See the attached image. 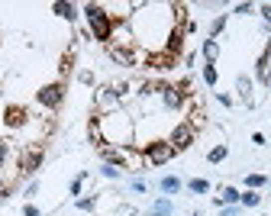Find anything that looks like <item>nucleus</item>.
I'll list each match as a JSON object with an SVG mask.
<instances>
[{
    "mask_svg": "<svg viewBox=\"0 0 271 216\" xmlns=\"http://www.w3.org/2000/svg\"><path fill=\"white\" fill-rule=\"evenodd\" d=\"M97 132H100V142H104V145L107 142H110V145H126L133 139V126H130V119H126V113H120V110L100 116Z\"/></svg>",
    "mask_w": 271,
    "mask_h": 216,
    "instance_id": "obj_1",
    "label": "nucleus"
},
{
    "mask_svg": "<svg viewBox=\"0 0 271 216\" xmlns=\"http://www.w3.org/2000/svg\"><path fill=\"white\" fill-rule=\"evenodd\" d=\"M84 16H87V23H91V32H94V39H110V36H113L110 13H107L104 6H97V3H87V6H84Z\"/></svg>",
    "mask_w": 271,
    "mask_h": 216,
    "instance_id": "obj_2",
    "label": "nucleus"
},
{
    "mask_svg": "<svg viewBox=\"0 0 271 216\" xmlns=\"http://www.w3.org/2000/svg\"><path fill=\"white\" fill-rule=\"evenodd\" d=\"M171 158H174L171 142H152V145H145V161H148V165H165V161H171Z\"/></svg>",
    "mask_w": 271,
    "mask_h": 216,
    "instance_id": "obj_3",
    "label": "nucleus"
},
{
    "mask_svg": "<svg viewBox=\"0 0 271 216\" xmlns=\"http://www.w3.org/2000/svg\"><path fill=\"white\" fill-rule=\"evenodd\" d=\"M62 100H65V87L62 84H45L42 91H39V104L49 107V110H55Z\"/></svg>",
    "mask_w": 271,
    "mask_h": 216,
    "instance_id": "obj_4",
    "label": "nucleus"
},
{
    "mask_svg": "<svg viewBox=\"0 0 271 216\" xmlns=\"http://www.w3.org/2000/svg\"><path fill=\"white\" fill-rule=\"evenodd\" d=\"M168 142H171L174 152H184V148L194 142V126H191V123H181L178 129L171 132V139H168Z\"/></svg>",
    "mask_w": 271,
    "mask_h": 216,
    "instance_id": "obj_5",
    "label": "nucleus"
},
{
    "mask_svg": "<svg viewBox=\"0 0 271 216\" xmlns=\"http://www.w3.org/2000/svg\"><path fill=\"white\" fill-rule=\"evenodd\" d=\"M39 165H42V145H32V148H26V152L19 155V171L32 174Z\"/></svg>",
    "mask_w": 271,
    "mask_h": 216,
    "instance_id": "obj_6",
    "label": "nucleus"
},
{
    "mask_svg": "<svg viewBox=\"0 0 271 216\" xmlns=\"http://www.w3.org/2000/svg\"><path fill=\"white\" fill-rule=\"evenodd\" d=\"M161 100H165V107H168V110H178L184 97H181V91H178V87H161Z\"/></svg>",
    "mask_w": 271,
    "mask_h": 216,
    "instance_id": "obj_7",
    "label": "nucleus"
},
{
    "mask_svg": "<svg viewBox=\"0 0 271 216\" xmlns=\"http://www.w3.org/2000/svg\"><path fill=\"white\" fill-rule=\"evenodd\" d=\"M3 123H6V126H23V123H26V110H23V107H6Z\"/></svg>",
    "mask_w": 271,
    "mask_h": 216,
    "instance_id": "obj_8",
    "label": "nucleus"
},
{
    "mask_svg": "<svg viewBox=\"0 0 271 216\" xmlns=\"http://www.w3.org/2000/svg\"><path fill=\"white\" fill-rule=\"evenodd\" d=\"M203 58H207V65H213L216 58H220V42H216V39H207V42H203Z\"/></svg>",
    "mask_w": 271,
    "mask_h": 216,
    "instance_id": "obj_9",
    "label": "nucleus"
},
{
    "mask_svg": "<svg viewBox=\"0 0 271 216\" xmlns=\"http://www.w3.org/2000/svg\"><path fill=\"white\" fill-rule=\"evenodd\" d=\"M52 10H55L58 16H65V19H74V16H78V10H74V3H65V0H58V3L52 6Z\"/></svg>",
    "mask_w": 271,
    "mask_h": 216,
    "instance_id": "obj_10",
    "label": "nucleus"
},
{
    "mask_svg": "<svg viewBox=\"0 0 271 216\" xmlns=\"http://www.w3.org/2000/svg\"><path fill=\"white\" fill-rule=\"evenodd\" d=\"M110 55L117 58V62H123V65H133V62H136V58H133V52H130V49H120V45H113V49H110Z\"/></svg>",
    "mask_w": 271,
    "mask_h": 216,
    "instance_id": "obj_11",
    "label": "nucleus"
},
{
    "mask_svg": "<svg viewBox=\"0 0 271 216\" xmlns=\"http://www.w3.org/2000/svg\"><path fill=\"white\" fill-rule=\"evenodd\" d=\"M239 197H242V194L236 191V187H223V197H220V204H239Z\"/></svg>",
    "mask_w": 271,
    "mask_h": 216,
    "instance_id": "obj_12",
    "label": "nucleus"
},
{
    "mask_svg": "<svg viewBox=\"0 0 271 216\" xmlns=\"http://www.w3.org/2000/svg\"><path fill=\"white\" fill-rule=\"evenodd\" d=\"M226 155H229V148H226V145H216V148H210V155H207V158L213 161V165H220V161L226 158Z\"/></svg>",
    "mask_w": 271,
    "mask_h": 216,
    "instance_id": "obj_13",
    "label": "nucleus"
},
{
    "mask_svg": "<svg viewBox=\"0 0 271 216\" xmlns=\"http://www.w3.org/2000/svg\"><path fill=\"white\" fill-rule=\"evenodd\" d=\"M161 191H165V194L181 191V181H178V178H161Z\"/></svg>",
    "mask_w": 271,
    "mask_h": 216,
    "instance_id": "obj_14",
    "label": "nucleus"
},
{
    "mask_svg": "<svg viewBox=\"0 0 271 216\" xmlns=\"http://www.w3.org/2000/svg\"><path fill=\"white\" fill-rule=\"evenodd\" d=\"M187 187H191L194 194H207V191H210V181H203V178H194Z\"/></svg>",
    "mask_w": 271,
    "mask_h": 216,
    "instance_id": "obj_15",
    "label": "nucleus"
},
{
    "mask_svg": "<svg viewBox=\"0 0 271 216\" xmlns=\"http://www.w3.org/2000/svg\"><path fill=\"white\" fill-rule=\"evenodd\" d=\"M239 94L252 104V81H249V78H239Z\"/></svg>",
    "mask_w": 271,
    "mask_h": 216,
    "instance_id": "obj_16",
    "label": "nucleus"
},
{
    "mask_svg": "<svg viewBox=\"0 0 271 216\" xmlns=\"http://www.w3.org/2000/svg\"><path fill=\"white\" fill-rule=\"evenodd\" d=\"M239 200H242L246 207H259V204H262V197H259V194H252V191H249V194H242Z\"/></svg>",
    "mask_w": 271,
    "mask_h": 216,
    "instance_id": "obj_17",
    "label": "nucleus"
},
{
    "mask_svg": "<svg viewBox=\"0 0 271 216\" xmlns=\"http://www.w3.org/2000/svg\"><path fill=\"white\" fill-rule=\"evenodd\" d=\"M223 26H226V16H216V19H213V26H210V36H220Z\"/></svg>",
    "mask_w": 271,
    "mask_h": 216,
    "instance_id": "obj_18",
    "label": "nucleus"
},
{
    "mask_svg": "<svg viewBox=\"0 0 271 216\" xmlns=\"http://www.w3.org/2000/svg\"><path fill=\"white\" fill-rule=\"evenodd\" d=\"M203 81H207V84H216V68L213 65H203Z\"/></svg>",
    "mask_w": 271,
    "mask_h": 216,
    "instance_id": "obj_19",
    "label": "nucleus"
},
{
    "mask_svg": "<svg viewBox=\"0 0 271 216\" xmlns=\"http://www.w3.org/2000/svg\"><path fill=\"white\" fill-rule=\"evenodd\" d=\"M152 213H161V216H168V213H171V204H168V200H158Z\"/></svg>",
    "mask_w": 271,
    "mask_h": 216,
    "instance_id": "obj_20",
    "label": "nucleus"
},
{
    "mask_svg": "<svg viewBox=\"0 0 271 216\" xmlns=\"http://www.w3.org/2000/svg\"><path fill=\"white\" fill-rule=\"evenodd\" d=\"M100 171H104V178H120V168L117 165H104Z\"/></svg>",
    "mask_w": 271,
    "mask_h": 216,
    "instance_id": "obj_21",
    "label": "nucleus"
},
{
    "mask_svg": "<svg viewBox=\"0 0 271 216\" xmlns=\"http://www.w3.org/2000/svg\"><path fill=\"white\" fill-rule=\"evenodd\" d=\"M246 184H249V187H262V184H265V178H262V174H249Z\"/></svg>",
    "mask_w": 271,
    "mask_h": 216,
    "instance_id": "obj_22",
    "label": "nucleus"
},
{
    "mask_svg": "<svg viewBox=\"0 0 271 216\" xmlns=\"http://www.w3.org/2000/svg\"><path fill=\"white\" fill-rule=\"evenodd\" d=\"M94 204H97V197H84L78 200V210H94Z\"/></svg>",
    "mask_w": 271,
    "mask_h": 216,
    "instance_id": "obj_23",
    "label": "nucleus"
},
{
    "mask_svg": "<svg viewBox=\"0 0 271 216\" xmlns=\"http://www.w3.org/2000/svg\"><path fill=\"white\" fill-rule=\"evenodd\" d=\"M81 184H84V174H81V178H74V181H71V197H78V194H81Z\"/></svg>",
    "mask_w": 271,
    "mask_h": 216,
    "instance_id": "obj_24",
    "label": "nucleus"
},
{
    "mask_svg": "<svg viewBox=\"0 0 271 216\" xmlns=\"http://www.w3.org/2000/svg\"><path fill=\"white\" fill-rule=\"evenodd\" d=\"M6 161V142H0V165Z\"/></svg>",
    "mask_w": 271,
    "mask_h": 216,
    "instance_id": "obj_25",
    "label": "nucleus"
},
{
    "mask_svg": "<svg viewBox=\"0 0 271 216\" xmlns=\"http://www.w3.org/2000/svg\"><path fill=\"white\" fill-rule=\"evenodd\" d=\"M223 216H239V210H236V207H226V210H223Z\"/></svg>",
    "mask_w": 271,
    "mask_h": 216,
    "instance_id": "obj_26",
    "label": "nucleus"
},
{
    "mask_svg": "<svg viewBox=\"0 0 271 216\" xmlns=\"http://www.w3.org/2000/svg\"><path fill=\"white\" fill-rule=\"evenodd\" d=\"M262 13H265V19H268V23H271V6L265 3V6H262Z\"/></svg>",
    "mask_w": 271,
    "mask_h": 216,
    "instance_id": "obj_27",
    "label": "nucleus"
},
{
    "mask_svg": "<svg viewBox=\"0 0 271 216\" xmlns=\"http://www.w3.org/2000/svg\"><path fill=\"white\" fill-rule=\"evenodd\" d=\"M148 216H161V213H148Z\"/></svg>",
    "mask_w": 271,
    "mask_h": 216,
    "instance_id": "obj_28",
    "label": "nucleus"
}]
</instances>
